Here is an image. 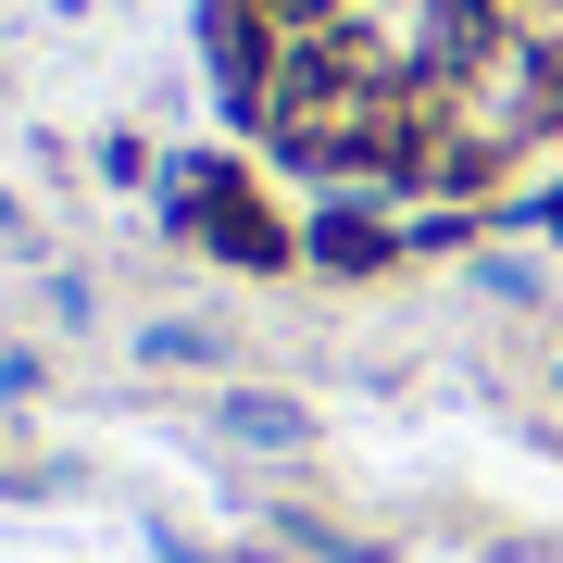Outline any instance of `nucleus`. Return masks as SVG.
Listing matches in <instances>:
<instances>
[{
	"label": "nucleus",
	"instance_id": "nucleus-2",
	"mask_svg": "<svg viewBox=\"0 0 563 563\" xmlns=\"http://www.w3.org/2000/svg\"><path fill=\"white\" fill-rule=\"evenodd\" d=\"M163 201H176V225H188V239H213L225 263H251V276H276V263L301 251L276 213L251 201V176H239V163H213V151H188L176 176H163Z\"/></svg>",
	"mask_w": 563,
	"mask_h": 563
},
{
	"label": "nucleus",
	"instance_id": "nucleus-3",
	"mask_svg": "<svg viewBox=\"0 0 563 563\" xmlns=\"http://www.w3.org/2000/svg\"><path fill=\"white\" fill-rule=\"evenodd\" d=\"M313 263H325V276H376V263H401L413 239H401V225H376V213H313V239H301Z\"/></svg>",
	"mask_w": 563,
	"mask_h": 563
},
{
	"label": "nucleus",
	"instance_id": "nucleus-1",
	"mask_svg": "<svg viewBox=\"0 0 563 563\" xmlns=\"http://www.w3.org/2000/svg\"><path fill=\"white\" fill-rule=\"evenodd\" d=\"M539 139H563V63L526 51L514 25H488L451 76L413 88V151L401 188H501Z\"/></svg>",
	"mask_w": 563,
	"mask_h": 563
},
{
	"label": "nucleus",
	"instance_id": "nucleus-4",
	"mask_svg": "<svg viewBox=\"0 0 563 563\" xmlns=\"http://www.w3.org/2000/svg\"><path fill=\"white\" fill-rule=\"evenodd\" d=\"M488 25H514L526 51H551V63H563V0H488Z\"/></svg>",
	"mask_w": 563,
	"mask_h": 563
},
{
	"label": "nucleus",
	"instance_id": "nucleus-5",
	"mask_svg": "<svg viewBox=\"0 0 563 563\" xmlns=\"http://www.w3.org/2000/svg\"><path fill=\"white\" fill-rule=\"evenodd\" d=\"M225 426H239V439H276V451L301 439V413H288V401H225Z\"/></svg>",
	"mask_w": 563,
	"mask_h": 563
},
{
	"label": "nucleus",
	"instance_id": "nucleus-6",
	"mask_svg": "<svg viewBox=\"0 0 563 563\" xmlns=\"http://www.w3.org/2000/svg\"><path fill=\"white\" fill-rule=\"evenodd\" d=\"M539 225H551V239H563V188H551V201H539Z\"/></svg>",
	"mask_w": 563,
	"mask_h": 563
}]
</instances>
